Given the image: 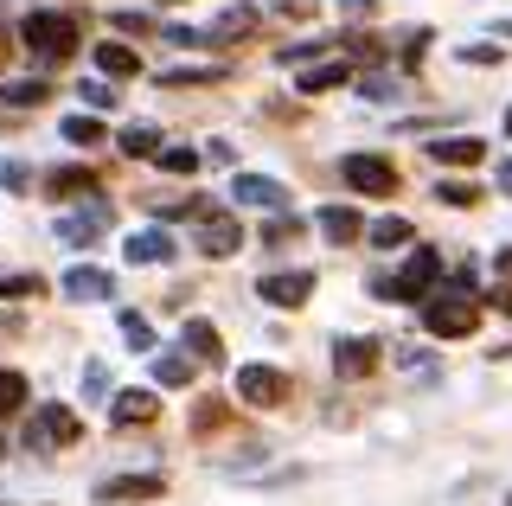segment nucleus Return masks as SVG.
Listing matches in <instances>:
<instances>
[{"label": "nucleus", "mask_w": 512, "mask_h": 506, "mask_svg": "<svg viewBox=\"0 0 512 506\" xmlns=\"http://www.w3.org/2000/svg\"><path fill=\"white\" fill-rule=\"evenodd\" d=\"M77 39H84V13H58V7H32L20 20V45L32 52V65H64V58L77 52Z\"/></svg>", "instance_id": "1"}, {"label": "nucleus", "mask_w": 512, "mask_h": 506, "mask_svg": "<svg viewBox=\"0 0 512 506\" xmlns=\"http://www.w3.org/2000/svg\"><path fill=\"white\" fill-rule=\"evenodd\" d=\"M436 276H442V250L436 244H416L410 250V263L404 270H397L391 282H378V302H429V295H436Z\"/></svg>", "instance_id": "2"}, {"label": "nucleus", "mask_w": 512, "mask_h": 506, "mask_svg": "<svg viewBox=\"0 0 512 506\" xmlns=\"http://www.w3.org/2000/svg\"><path fill=\"white\" fill-rule=\"evenodd\" d=\"M423 327L436 340H468V334H480V302H474V295H461V289H448V295L436 289L423 302Z\"/></svg>", "instance_id": "3"}, {"label": "nucleus", "mask_w": 512, "mask_h": 506, "mask_svg": "<svg viewBox=\"0 0 512 506\" xmlns=\"http://www.w3.org/2000/svg\"><path fill=\"white\" fill-rule=\"evenodd\" d=\"M84 442V417L71 404H39L26 423V449H77Z\"/></svg>", "instance_id": "4"}, {"label": "nucleus", "mask_w": 512, "mask_h": 506, "mask_svg": "<svg viewBox=\"0 0 512 506\" xmlns=\"http://www.w3.org/2000/svg\"><path fill=\"white\" fill-rule=\"evenodd\" d=\"M340 180L352 186V193H365V199H391L397 186H404L391 154H346V161H340Z\"/></svg>", "instance_id": "5"}, {"label": "nucleus", "mask_w": 512, "mask_h": 506, "mask_svg": "<svg viewBox=\"0 0 512 506\" xmlns=\"http://www.w3.org/2000/svg\"><path fill=\"white\" fill-rule=\"evenodd\" d=\"M237 398H244L250 410H282L288 398H295V385H288L282 366H237Z\"/></svg>", "instance_id": "6"}, {"label": "nucleus", "mask_w": 512, "mask_h": 506, "mask_svg": "<svg viewBox=\"0 0 512 506\" xmlns=\"http://www.w3.org/2000/svg\"><path fill=\"white\" fill-rule=\"evenodd\" d=\"M231 205H263V212H288V186L269 173H231Z\"/></svg>", "instance_id": "7"}, {"label": "nucleus", "mask_w": 512, "mask_h": 506, "mask_svg": "<svg viewBox=\"0 0 512 506\" xmlns=\"http://www.w3.org/2000/svg\"><path fill=\"white\" fill-rule=\"evenodd\" d=\"M167 494V474H116V481L96 487L103 506H135V500H160Z\"/></svg>", "instance_id": "8"}, {"label": "nucleus", "mask_w": 512, "mask_h": 506, "mask_svg": "<svg viewBox=\"0 0 512 506\" xmlns=\"http://www.w3.org/2000/svg\"><path fill=\"white\" fill-rule=\"evenodd\" d=\"M109 225H116V212H109L103 199H90V205H77V212L58 218V237L64 244H90V237H103Z\"/></svg>", "instance_id": "9"}, {"label": "nucleus", "mask_w": 512, "mask_h": 506, "mask_svg": "<svg viewBox=\"0 0 512 506\" xmlns=\"http://www.w3.org/2000/svg\"><path fill=\"white\" fill-rule=\"evenodd\" d=\"M384 366V346L378 340H340V346H333V372H340V378H372Z\"/></svg>", "instance_id": "10"}, {"label": "nucleus", "mask_w": 512, "mask_h": 506, "mask_svg": "<svg viewBox=\"0 0 512 506\" xmlns=\"http://www.w3.org/2000/svg\"><path fill=\"white\" fill-rule=\"evenodd\" d=\"M199 250H205V257H237V250H244V225H237L231 212L199 218Z\"/></svg>", "instance_id": "11"}, {"label": "nucleus", "mask_w": 512, "mask_h": 506, "mask_svg": "<svg viewBox=\"0 0 512 506\" xmlns=\"http://www.w3.org/2000/svg\"><path fill=\"white\" fill-rule=\"evenodd\" d=\"M58 289L71 295V302H109V295H116V276L96 270V263H77V270H64Z\"/></svg>", "instance_id": "12"}, {"label": "nucleus", "mask_w": 512, "mask_h": 506, "mask_svg": "<svg viewBox=\"0 0 512 506\" xmlns=\"http://www.w3.org/2000/svg\"><path fill=\"white\" fill-rule=\"evenodd\" d=\"M308 289H314V270H288V276H263V282H256V295H263L269 308H301Z\"/></svg>", "instance_id": "13"}, {"label": "nucleus", "mask_w": 512, "mask_h": 506, "mask_svg": "<svg viewBox=\"0 0 512 506\" xmlns=\"http://www.w3.org/2000/svg\"><path fill=\"white\" fill-rule=\"evenodd\" d=\"M84 193H96V167H84V161H71V167H52L45 173V199H84Z\"/></svg>", "instance_id": "14"}, {"label": "nucleus", "mask_w": 512, "mask_h": 506, "mask_svg": "<svg viewBox=\"0 0 512 506\" xmlns=\"http://www.w3.org/2000/svg\"><path fill=\"white\" fill-rule=\"evenodd\" d=\"M346 84H352L346 52H340V58H327V65H308V71L295 77V90H301V97H327V90H346Z\"/></svg>", "instance_id": "15"}, {"label": "nucleus", "mask_w": 512, "mask_h": 506, "mask_svg": "<svg viewBox=\"0 0 512 506\" xmlns=\"http://www.w3.org/2000/svg\"><path fill=\"white\" fill-rule=\"evenodd\" d=\"M429 161H436V167H480V161H487V141H480V135L429 141Z\"/></svg>", "instance_id": "16"}, {"label": "nucleus", "mask_w": 512, "mask_h": 506, "mask_svg": "<svg viewBox=\"0 0 512 506\" xmlns=\"http://www.w3.org/2000/svg\"><path fill=\"white\" fill-rule=\"evenodd\" d=\"M154 417H160L154 391H116V404H109V423H116V430H135V423H154Z\"/></svg>", "instance_id": "17"}, {"label": "nucleus", "mask_w": 512, "mask_h": 506, "mask_svg": "<svg viewBox=\"0 0 512 506\" xmlns=\"http://www.w3.org/2000/svg\"><path fill=\"white\" fill-rule=\"evenodd\" d=\"M180 346H186L192 366H224V340H218V327H212V321H186Z\"/></svg>", "instance_id": "18"}, {"label": "nucleus", "mask_w": 512, "mask_h": 506, "mask_svg": "<svg viewBox=\"0 0 512 506\" xmlns=\"http://www.w3.org/2000/svg\"><path fill=\"white\" fill-rule=\"evenodd\" d=\"M314 225H320V237H327V244H352V237H365V218L352 212V205H320Z\"/></svg>", "instance_id": "19"}, {"label": "nucleus", "mask_w": 512, "mask_h": 506, "mask_svg": "<svg viewBox=\"0 0 512 506\" xmlns=\"http://www.w3.org/2000/svg\"><path fill=\"white\" fill-rule=\"evenodd\" d=\"M122 257L128 263H141V270H148V263H173V237L167 231H135V237H128V244H122Z\"/></svg>", "instance_id": "20"}, {"label": "nucleus", "mask_w": 512, "mask_h": 506, "mask_svg": "<svg viewBox=\"0 0 512 506\" xmlns=\"http://www.w3.org/2000/svg\"><path fill=\"white\" fill-rule=\"evenodd\" d=\"M52 103V84H45V77H20V84H0V109H13V116H20V109H45Z\"/></svg>", "instance_id": "21"}, {"label": "nucleus", "mask_w": 512, "mask_h": 506, "mask_svg": "<svg viewBox=\"0 0 512 506\" xmlns=\"http://www.w3.org/2000/svg\"><path fill=\"white\" fill-rule=\"evenodd\" d=\"M96 71H103V77H141V52L122 45V39H103V45H96Z\"/></svg>", "instance_id": "22"}, {"label": "nucleus", "mask_w": 512, "mask_h": 506, "mask_svg": "<svg viewBox=\"0 0 512 506\" xmlns=\"http://www.w3.org/2000/svg\"><path fill=\"white\" fill-rule=\"evenodd\" d=\"M231 77V65H173L160 71V90H192V84H224Z\"/></svg>", "instance_id": "23"}, {"label": "nucleus", "mask_w": 512, "mask_h": 506, "mask_svg": "<svg viewBox=\"0 0 512 506\" xmlns=\"http://www.w3.org/2000/svg\"><path fill=\"white\" fill-rule=\"evenodd\" d=\"M45 276L39 270H0V302H39Z\"/></svg>", "instance_id": "24"}, {"label": "nucleus", "mask_w": 512, "mask_h": 506, "mask_svg": "<svg viewBox=\"0 0 512 506\" xmlns=\"http://www.w3.org/2000/svg\"><path fill=\"white\" fill-rule=\"evenodd\" d=\"M154 167L173 173V180H192V173H199V148H180V141H173V148H154Z\"/></svg>", "instance_id": "25"}, {"label": "nucleus", "mask_w": 512, "mask_h": 506, "mask_svg": "<svg viewBox=\"0 0 512 506\" xmlns=\"http://www.w3.org/2000/svg\"><path fill=\"white\" fill-rule=\"evenodd\" d=\"M192 372H199V366H192L186 353H160V359H154V385H167V391L192 385Z\"/></svg>", "instance_id": "26"}, {"label": "nucleus", "mask_w": 512, "mask_h": 506, "mask_svg": "<svg viewBox=\"0 0 512 506\" xmlns=\"http://www.w3.org/2000/svg\"><path fill=\"white\" fill-rule=\"evenodd\" d=\"M493 308L512 321V244L506 250H493Z\"/></svg>", "instance_id": "27"}, {"label": "nucleus", "mask_w": 512, "mask_h": 506, "mask_svg": "<svg viewBox=\"0 0 512 506\" xmlns=\"http://www.w3.org/2000/svg\"><path fill=\"white\" fill-rule=\"evenodd\" d=\"M116 148L128 154V161H154V148H160V135L148 129V122H128V129H122V141H116Z\"/></svg>", "instance_id": "28"}, {"label": "nucleus", "mask_w": 512, "mask_h": 506, "mask_svg": "<svg viewBox=\"0 0 512 506\" xmlns=\"http://www.w3.org/2000/svg\"><path fill=\"white\" fill-rule=\"evenodd\" d=\"M244 39V33H256V7H231V13H224V20L212 26V33H205V45H224V39Z\"/></svg>", "instance_id": "29"}, {"label": "nucleus", "mask_w": 512, "mask_h": 506, "mask_svg": "<svg viewBox=\"0 0 512 506\" xmlns=\"http://www.w3.org/2000/svg\"><path fill=\"white\" fill-rule=\"evenodd\" d=\"M365 237H372L378 250H397V244H410L416 231H410V218H397V212H391V218H378V225H365Z\"/></svg>", "instance_id": "30"}, {"label": "nucleus", "mask_w": 512, "mask_h": 506, "mask_svg": "<svg viewBox=\"0 0 512 506\" xmlns=\"http://www.w3.org/2000/svg\"><path fill=\"white\" fill-rule=\"evenodd\" d=\"M64 141H71V148H96V141H103V122L96 116H84V109H77V116H64V129H58Z\"/></svg>", "instance_id": "31"}, {"label": "nucleus", "mask_w": 512, "mask_h": 506, "mask_svg": "<svg viewBox=\"0 0 512 506\" xmlns=\"http://www.w3.org/2000/svg\"><path fill=\"white\" fill-rule=\"evenodd\" d=\"M231 423V404L224 398H199V410H192V436H212V430H224Z\"/></svg>", "instance_id": "32"}, {"label": "nucleus", "mask_w": 512, "mask_h": 506, "mask_svg": "<svg viewBox=\"0 0 512 506\" xmlns=\"http://www.w3.org/2000/svg\"><path fill=\"white\" fill-rule=\"evenodd\" d=\"M26 398H32V391H26V372L0 366V417H13V410H20Z\"/></svg>", "instance_id": "33"}, {"label": "nucleus", "mask_w": 512, "mask_h": 506, "mask_svg": "<svg viewBox=\"0 0 512 506\" xmlns=\"http://www.w3.org/2000/svg\"><path fill=\"white\" fill-rule=\"evenodd\" d=\"M301 231H308V218H295V212H276V218L263 225V244H295Z\"/></svg>", "instance_id": "34"}, {"label": "nucleus", "mask_w": 512, "mask_h": 506, "mask_svg": "<svg viewBox=\"0 0 512 506\" xmlns=\"http://www.w3.org/2000/svg\"><path fill=\"white\" fill-rule=\"evenodd\" d=\"M436 199L455 205V212H468V205L480 199V186H474V180H436Z\"/></svg>", "instance_id": "35"}, {"label": "nucleus", "mask_w": 512, "mask_h": 506, "mask_svg": "<svg viewBox=\"0 0 512 506\" xmlns=\"http://www.w3.org/2000/svg\"><path fill=\"white\" fill-rule=\"evenodd\" d=\"M122 334H128V346H135V353H148V346H154L148 314H135V308H122Z\"/></svg>", "instance_id": "36"}, {"label": "nucleus", "mask_w": 512, "mask_h": 506, "mask_svg": "<svg viewBox=\"0 0 512 506\" xmlns=\"http://www.w3.org/2000/svg\"><path fill=\"white\" fill-rule=\"evenodd\" d=\"M26 186H32L26 161H0V193H26Z\"/></svg>", "instance_id": "37"}, {"label": "nucleus", "mask_w": 512, "mask_h": 506, "mask_svg": "<svg viewBox=\"0 0 512 506\" xmlns=\"http://www.w3.org/2000/svg\"><path fill=\"white\" fill-rule=\"evenodd\" d=\"M84 103L90 109H116V84H109V77H90V84H84Z\"/></svg>", "instance_id": "38"}, {"label": "nucleus", "mask_w": 512, "mask_h": 506, "mask_svg": "<svg viewBox=\"0 0 512 506\" xmlns=\"http://www.w3.org/2000/svg\"><path fill=\"white\" fill-rule=\"evenodd\" d=\"M423 52H429V33L416 26V33H404V65L416 71V65H423Z\"/></svg>", "instance_id": "39"}, {"label": "nucleus", "mask_w": 512, "mask_h": 506, "mask_svg": "<svg viewBox=\"0 0 512 506\" xmlns=\"http://www.w3.org/2000/svg\"><path fill=\"white\" fill-rule=\"evenodd\" d=\"M314 52H327V45H320V39H301V45H282V65H308V58Z\"/></svg>", "instance_id": "40"}, {"label": "nucleus", "mask_w": 512, "mask_h": 506, "mask_svg": "<svg viewBox=\"0 0 512 506\" xmlns=\"http://www.w3.org/2000/svg\"><path fill=\"white\" fill-rule=\"evenodd\" d=\"M461 58L468 65H500V45H461Z\"/></svg>", "instance_id": "41"}, {"label": "nucleus", "mask_w": 512, "mask_h": 506, "mask_svg": "<svg viewBox=\"0 0 512 506\" xmlns=\"http://www.w3.org/2000/svg\"><path fill=\"white\" fill-rule=\"evenodd\" d=\"M167 39L180 45V52H199V45H205V33H192V26H167Z\"/></svg>", "instance_id": "42"}, {"label": "nucleus", "mask_w": 512, "mask_h": 506, "mask_svg": "<svg viewBox=\"0 0 512 506\" xmlns=\"http://www.w3.org/2000/svg\"><path fill=\"white\" fill-rule=\"evenodd\" d=\"M116 33H148V13H135V7H122V13H116Z\"/></svg>", "instance_id": "43"}, {"label": "nucleus", "mask_w": 512, "mask_h": 506, "mask_svg": "<svg viewBox=\"0 0 512 506\" xmlns=\"http://www.w3.org/2000/svg\"><path fill=\"white\" fill-rule=\"evenodd\" d=\"M276 7L288 13V20H314V0H276Z\"/></svg>", "instance_id": "44"}, {"label": "nucleus", "mask_w": 512, "mask_h": 506, "mask_svg": "<svg viewBox=\"0 0 512 506\" xmlns=\"http://www.w3.org/2000/svg\"><path fill=\"white\" fill-rule=\"evenodd\" d=\"M493 186H500V193L512 199V161H500V173H493Z\"/></svg>", "instance_id": "45"}, {"label": "nucleus", "mask_w": 512, "mask_h": 506, "mask_svg": "<svg viewBox=\"0 0 512 506\" xmlns=\"http://www.w3.org/2000/svg\"><path fill=\"white\" fill-rule=\"evenodd\" d=\"M7 52H13V45H7V39H0V65H7Z\"/></svg>", "instance_id": "46"}, {"label": "nucleus", "mask_w": 512, "mask_h": 506, "mask_svg": "<svg viewBox=\"0 0 512 506\" xmlns=\"http://www.w3.org/2000/svg\"><path fill=\"white\" fill-rule=\"evenodd\" d=\"M506 135H512V116H506Z\"/></svg>", "instance_id": "47"}, {"label": "nucleus", "mask_w": 512, "mask_h": 506, "mask_svg": "<svg viewBox=\"0 0 512 506\" xmlns=\"http://www.w3.org/2000/svg\"><path fill=\"white\" fill-rule=\"evenodd\" d=\"M167 7H180V0H167Z\"/></svg>", "instance_id": "48"}, {"label": "nucleus", "mask_w": 512, "mask_h": 506, "mask_svg": "<svg viewBox=\"0 0 512 506\" xmlns=\"http://www.w3.org/2000/svg\"><path fill=\"white\" fill-rule=\"evenodd\" d=\"M506 506H512V500H506Z\"/></svg>", "instance_id": "49"}]
</instances>
